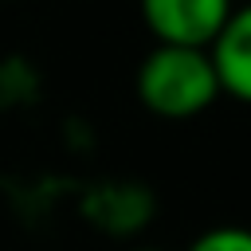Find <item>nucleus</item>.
I'll return each instance as SVG.
<instances>
[{"label":"nucleus","instance_id":"4","mask_svg":"<svg viewBox=\"0 0 251 251\" xmlns=\"http://www.w3.org/2000/svg\"><path fill=\"white\" fill-rule=\"evenodd\" d=\"M184 251H251V227H243V224L204 227Z\"/></svg>","mask_w":251,"mask_h":251},{"label":"nucleus","instance_id":"2","mask_svg":"<svg viewBox=\"0 0 251 251\" xmlns=\"http://www.w3.org/2000/svg\"><path fill=\"white\" fill-rule=\"evenodd\" d=\"M137 12L157 43L208 51L235 12V0H137Z\"/></svg>","mask_w":251,"mask_h":251},{"label":"nucleus","instance_id":"5","mask_svg":"<svg viewBox=\"0 0 251 251\" xmlns=\"http://www.w3.org/2000/svg\"><path fill=\"white\" fill-rule=\"evenodd\" d=\"M133 251H165V247H133Z\"/></svg>","mask_w":251,"mask_h":251},{"label":"nucleus","instance_id":"3","mask_svg":"<svg viewBox=\"0 0 251 251\" xmlns=\"http://www.w3.org/2000/svg\"><path fill=\"white\" fill-rule=\"evenodd\" d=\"M208 55L220 78V94L251 106V4H235Z\"/></svg>","mask_w":251,"mask_h":251},{"label":"nucleus","instance_id":"1","mask_svg":"<svg viewBox=\"0 0 251 251\" xmlns=\"http://www.w3.org/2000/svg\"><path fill=\"white\" fill-rule=\"evenodd\" d=\"M137 98L149 114L169 118V122L204 114L220 98V78H216L212 55L200 47L153 43V51L137 67Z\"/></svg>","mask_w":251,"mask_h":251}]
</instances>
